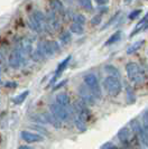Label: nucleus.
Instances as JSON below:
<instances>
[{
  "instance_id": "nucleus-1",
  "label": "nucleus",
  "mask_w": 148,
  "mask_h": 149,
  "mask_svg": "<svg viewBox=\"0 0 148 149\" xmlns=\"http://www.w3.org/2000/svg\"><path fill=\"white\" fill-rule=\"evenodd\" d=\"M126 72L128 75V79L133 84H141L145 81V72L137 63L129 62L126 65Z\"/></svg>"
},
{
  "instance_id": "nucleus-2",
  "label": "nucleus",
  "mask_w": 148,
  "mask_h": 149,
  "mask_svg": "<svg viewBox=\"0 0 148 149\" xmlns=\"http://www.w3.org/2000/svg\"><path fill=\"white\" fill-rule=\"evenodd\" d=\"M83 81H84V85L93 93V95L96 97V100L101 99L102 92H101V89H100V84H99L98 76L96 74H93V73L85 74L84 77H83Z\"/></svg>"
},
{
  "instance_id": "nucleus-3",
  "label": "nucleus",
  "mask_w": 148,
  "mask_h": 149,
  "mask_svg": "<svg viewBox=\"0 0 148 149\" xmlns=\"http://www.w3.org/2000/svg\"><path fill=\"white\" fill-rule=\"evenodd\" d=\"M103 88L107 91V93L111 97H117L122 91V84L120 80L117 77L107 76L103 80Z\"/></svg>"
},
{
  "instance_id": "nucleus-4",
  "label": "nucleus",
  "mask_w": 148,
  "mask_h": 149,
  "mask_svg": "<svg viewBox=\"0 0 148 149\" xmlns=\"http://www.w3.org/2000/svg\"><path fill=\"white\" fill-rule=\"evenodd\" d=\"M25 60V54L20 48V46H17L15 49H13L11 53L9 54V58H8V64L11 68H19L24 64Z\"/></svg>"
},
{
  "instance_id": "nucleus-5",
  "label": "nucleus",
  "mask_w": 148,
  "mask_h": 149,
  "mask_svg": "<svg viewBox=\"0 0 148 149\" xmlns=\"http://www.w3.org/2000/svg\"><path fill=\"white\" fill-rule=\"evenodd\" d=\"M50 112L52 113L55 118L61 121V122H64V121H67L70 119V112L67 111V109L63 108L59 105L57 103H51L50 104Z\"/></svg>"
},
{
  "instance_id": "nucleus-6",
  "label": "nucleus",
  "mask_w": 148,
  "mask_h": 149,
  "mask_svg": "<svg viewBox=\"0 0 148 149\" xmlns=\"http://www.w3.org/2000/svg\"><path fill=\"white\" fill-rule=\"evenodd\" d=\"M77 91H79V94H80V97H81V101L84 102L88 107L93 105L96 103V97L93 95V93H92L85 85L79 86V90H77Z\"/></svg>"
},
{
  "instance_id": "nucleus-7",
  "label": "nucleus",
  "mask_w": 148,
  "mask_h": 149,
  "mask_svg": "<svg viewBox=\"0 0 148 149\" xmlns=\"http://www.w3.org/2000/svg\"><path fill=\"white\" fill-rule=\"evenodd\" d=\"M46 22H47V30H55L59 28V22L57 14L51 9L46 15Z\"/></svg>"
},
{
  "instance_id": "nucleus-8",
  "label": "nucleus",
  "mask_w": 148,
  "mask_h": 149,
  "mask_svg": "<svg viewBox=\"0 0 148 149\" xmlns=\"http://www.w3.org/2000/svg\"><path fill=\"white\" fill-rule=\"evenodd\" d=\"M20 137L24 141L28 142V143H34V142H40L44 140V137L40 136L36 132H30V131H22Z\"/></svg>"
},
{
  "instance_id": "nucleus-9",
  "label": "nucleus",
  "mask_w": 148,
  "mask_h": 149,
  "mask_svg": "<svg viewBox=\"0 0 148 149\" xmlns=\"http://www.w3.org/2000/svg\"><path fill=\"white\" fill-rule=\"evenodd\" d=\"M71 58H72V56H71V55H68L66 58H64V60L59 63V66L56 67V72H55V74H54V76H53L52 81H51V84L57 81V79H59V76L62 75V73L65 71V68H66V66L68 65V63H70Z\"/></svg>"
},
{
  "instance_id": "nucleus-10",
  "label": "nucleus",
  "mask_w": 148,
  "mask_h": 149,
  "mask_svg": "<svg viewBox=\"0 0 148 149\" xmlns=\"http://www.w3.org/2000/svg\"><path fill=\"white\" fill-rule=\"evenodd\" d=\"M133 136V131L129 127H122L117 134V137L122 143H128L131 139Z\"/></svg>"
},
{
  "instance_id": "nucleus-11",
  "label": "nucleus",
  "mask_w": 148,
  "mask_h": 149,
  "mask_svg": "<svg viewBox=\"0 0 148 149\" xmlns=\"http://www.w3.org/2000/svg\"><path fill=\"white\" fill-rule=\"evenodd\" d=\"M56 103L65 109H70L71 108V99L70 95L65 93V92H61L56 95Z\"/></svg>"
},
{
  "instance_id": "nucleus-12",
  "label": "nucleus",
  "mask_w": 148,
  "mask_h": 149,
  "mask_svg": "<svg viewBox=\"0 0 148 149\" xmlns=\"http://www.w3.org/2000/svg\"><path fill=\"white\" fill-rule=\"evenodd\" d=\"M148 26V13L147 15L145 16L142 19H141L140 22H138L137 25H136V27H135V29L131 31V34H130V37H133L136 34H138V33H140L142 29H145L146 27Z\"/></svg>"
},
{
  "instance_id": "nucleus-13",
  "label": "nucleus",
  "mask_w": 148,
  "mask_h": 149,
  "mask_svg": "<svg viewBox=\"0 0 148 149\" xmlns=\"http://www.w3.org/2000/svg\"><path fill=\"white\" fill-rule=\"evenodd\" d=\"M44 116L48 125H51V126H53V127L56 128V129H59V128L62 127V122H61L57 118H55L51 112H50V113H44Z\"/></svg>"
},
{
  "instance_id": "nucleus-14",
  "label": "nucleus",
  "mask_w": 148,
  "mask_h": 149,
  "mask_svg": "<svg viewBox=\"0 0 148 149\" xmlns=\"http://www.w3.org/2000/svg\"><path fill=\"white\" fill-rule=\"evenodd\" d=\"M121 35H122V33L118 30V31H116L114 34H112L110 37L108 38L107 40H105V43H104V46H110L112 44H116L117 42L120 40V38H121Z\"/></svg>"
},
{
  "instance_id": "nucleus-15",
  "label": "nucleus",
  "mask_w": 148,
  "mask_h": 149,
  "mask_svg": "<svg viewBox=\"0 0 148 149\" xmlns=\"http://www.w3.org/2000/svg\"><path fill=\"white\" fill-rule=\"evenodd\" d=\"M144 43H145V40L141 39V40H138V42H136V43L131 44L128 48H127V54L130 55V54H133V53H136L137 51H139L141 47H142Z\"/></svg>"
},
{
  "instance_id": "nucleus-16",
  "label": "nucleus",
  "mask_w": 148,
  "mask_h": 149,
  "mask_svg": "<svg viewBox=\"0 0 148 149\" xmlns=\"http://www.w3.org/2000/svg\"><path fill=\"white\" fill-rule=\"evenodd\" d=\"M104 71L109 74V76L120 79V72H119V70L116 66H113V65H105L104 66Z\"/></svg>"
},
{
  "instance_id": "nucleus-17",
  "label": "nucleus",
  "mask_w": 148,
  "mask_h": 149,
  "mask_svg": "<svg viewBox=\"0 0 148 149\" xmlns=\"http://www.w3.org/2000/svg\"><path fill=\"white\" fill-rule=\"evenodd\" d=\"M28 24H29V27L34 30L35 33H43V31H44L43 27L35 20V18H34L31 15L29 16V22H28Z\"/></svg>"
},
{
  "instance_id": "nucleus-18",
  "label": "nucleus",
  "mask_w": 148,
  "mask_h": 149,
  "mask_svg": "<svg viewBox=\"0 0 148 149\" xmlns=\"http://www.w3.org/2000/svg\"><path fill=\"white\" fill-rule=\"evenodd\" d=\"M28 94H29V91H28V90H26V91L22 92L20 94H18V95H16V97H13V102L17 105L22 104V102L26 100V97H28Z\"/></svg>"
},
{
  "instance_id": "nucleus-19",
  "label": "nucleus",
  "mask_w": 148,
  "mask_h": 149,
  "mask_svg": "<svg viewBox=\"0 0 148 149\" xmlns=\"http://www.w3.org/2000/svg\"><path fill=\"white\" fill-rule=\"evenodd\" d=\"M70 33L76 34V35H82V34L84 33V26H83V25H80V24L73 22V24L70 26Z\"/></svg>"
},
{
  "instance_id": "nucleus-20",
  "label": "nucleus",
  "mask_w": 148,
  "mask_h": 149,
  "mask_svg": "<svg viewBox=\"0 0 148 149\" xmlns=\"http://www.w3.org/2000/svg\"><path fill=\"white\" fill-rule=\"evenodd\" d=\"M126 92H127V101H128V103H129V104L135 103V101H136V97H135L133 90L131 89L129 85H127L126 86Z\"/></svg>"
},
{
  "instance_id": "nucleus-21",
  "label": "nucleus",
  "mask_w": 148,
  "mask_h": 149,
  "mask_svg": "<svg viewBox=\"0 0 148 149\" xmlns=\"http://www.w3.org/2000/svg\"><path fill=\"white\" fill-rule=\"evenodd\" d=\"M30 119L33 120V121H35L36 123L47 125V121H46V119H45L44 113H42V114H33V116L30 117Z\"/></svg>"
},
{
  "instance_id": "nucleus-22",
  "label": "nucleus",
  "mask_w": 148,
  "mask_h": 149,
  "mask_svg": "<svg viewBox=\"0 0 148 149\" xmlns=\"http://www.w3.org/2000/svg\"><path fill=\"white\" fill-rule=\"evenodd\" d=\"M71 39H72V35H71L70 31H64V33L61 34V36H59V42L63 45L68 44V43L71 42Z\"/></svg>"
},
{
  "instance_id": "nucleus-23",
  "label": "nucleus",
  "mask_w": 148,
  "mask_h": 149,
  "mask_svg": "<svg viewBox=\"0 0 148 149\" xmlns=\"http://www.w3.org/2000/svg\"><path fill=\"white\" fill-rule=\"evenodd\" d=\"M141 127L148 136V109L145 110L142 113V125H141Z\"/></svg>"
},
{
  "instance_id": "nucleus-24",
  "label": "nucleus",
  "mask_w": 148,
  "mask_h": 149,
  "mask_svg": "<svg viewBox=\"0 0 148 149\" xmlns=\"http://www.w3.org/2000/svg\"><path fill=\"white\" fill-rule=\"evenodd\" d=\"M79 5L82 6V7L84 8L85 10H88V11H91L93 7H92V1H89V0H81V1H79Z\"/></svg>"
},
{
  "instance_id": "nucleus-25",
  "label": "nucleus",
  "mask_w": 148,
  "mask_h": 149,
  "mask_svg": "<svg viewBox=\"0 0 148 149\" xmlns=\"http://www.w3.org/2000/svg\"><path fill=\"white\" fill-rule=\"evenodd\" d=\"M52 6H53L52 9L55 11V13H57V11H59V14L63 13V3H62L61 1H53Z\"/></svg>"
},
{
  "instance_id": "nucleus-26",
  "label": "nucleus",
  "mask_w": 148,
  "mask_h": 149,
  "mask_svg": "<svg viewBox=\"0 0 148 149\" xmlns=\"http://www.w3.org/2000/svg\"><path fill=\"white\" fill-rule=\"evenodd\" d=\"M72 18H73V22H75V24H80V25H84V22L87 20L84 16L79 15V14H77V15H74Z\"/></svg>"
},
{
  "instance_id": "nucleus-27",
  "label": "nucleus",
  "mask_w": 148,
  "mask_h": 149,
  "mask_svg": "<svg viewBox=\"0 0 148 149\" xmlns=\"http://www.w3.org/2000/svg\"><path fill=\"white\" fill-rule=\"evenodd\" d=\"M102 20V16L101 15H96L92 19H91V25L92 26H98V25H100V22Z\"/></svg>"
},
{
  "instance_id": "nucleus-28",
  "label": "nucleus",
  "mask_w": 148,
  "mask_h": 149,
  "mask_svg": "<svg viewBox=\"0 0 148 149\" xmlns=\"http://www.w3.org/2000/svg\"><path fill=\"white\" fill-rule=\"evenodd\" d=\"M141 14V10L140 9H135V10H133L129 15H128V18L130 19V20H133V19H136L137 17H139V15Z\"/></svg>"
},
{
  "instance_id": "nucleus-29",
  "label": "nucleus",
  "mask_w": 148,
  "mask_h": 149,
  "mask_svg": "<svg viewBox=\"0 0 148 149\" xmlns=\"http://www.w3.org/2000/svg\"><path fill=\"white\" fill-rule=\"evenodd\" d=\"M120 14H121V13H120V11H118V13H117L116 15L112 16V18H111L110 20H109V22H107V24H105V25L103 26V27H102V29H105V28H108V27H109V26H110L111 24L114 22V20H117V19L119 18V15H120Z\"/></svg>"
},
{
  "instance_id": "nucleus-30",
  "label": "nucleus",
  "mask_w": 148,
  "mask_h": 149,
  "mask_svg": "<svg viewBox=\"0 0 148 149\" xmlns=\"http://www.w3.org/2000/svg\"><path fill=\"white\" fill-rule=\"evenodd\" d=\"M116 147H117V146H114L112 142L108 141V142H105V143H103V145L101 146V148H100V149H114Z\"/></svg>"
},
{
  "instance_id": "nucleus-31",
  "label": "nucleus",
  "mask_w": 148,
  "mask_h": 149,
  "mask_svg": "<svg viewBox=\"0 0 148 149\" xmlns=\"http://www.w3.org/2000/svg\"><path fill=\"white\" fill-rule=\"evenodd\" d=\"M33 129H35V130H39V131H42V132H45V134H47V130H45L43 127H39V126H31Z\"/></svg>"
},
{
  "instance_id": "nucleus-32",
  "label": "nucleus",
  "mask_w": 148,
  "mask_h": 149,
  "mask_svg": "<svg viewBox=\"0 0 148 149\" xmlns=\"http://www.w3.org/2000/svg\"><path fill=\"white\" fill-rule=\"evenodd\" d=\"M7 88H11V89H15L16 86H17V83L16 82H7L5 84Z\"/></svg>"
},
{
  "instance_id": "nucleus-33",
  "label": "nucleus",
  "mask_w": 148,
  "mask_h": 149,
  "mask_svg": "<svg viewBox=\"0 0 148 149\" xmlns=\"http://www.w3.org/2000/svg\"><path fill=\"white\" fill-rule=\"evenodd\" d=\"M96 3L98 5V6H104V7H105V6L108 5V1H105V0H104V1H102V0H98V1H96Z\"/></svg>"
},
{
  "instance_id": "nucleus-34",
  "label": "nucleus",
  "mask_w": 148,
  "mask_h": 149,
  "mask_svg": "<svg viewBox=\"0 0 148 149\" xmlns=\"http://www.w3.org/2000/svg\"><path fill=\"white\" fill-rule=\"evenodd\" d=\"M66 82H67V80H64L63 82H59V84H57V85H55V86H54V89H53V90H57V89H59L61 86H63L64 84H66Z\"/></svg>"
},
{
  "instance_id": "nucleus-35",
  "label": "nucleus",
  "mask_w": 148,
  "mask_h": 149,
  "mask_svg": "<svg viewBox=\"0 0 148 149\" xmlns=\"http://www.w3.org/2000/svg\"><path fill=\"white\" fill-rule=\"evenodd\" d=\"M18 149H34V148H31L29 146H26V145H22V146L18 147Z\"/></svg>"
},
{
  "instance_id": "nucleus-36",
  "label": "nucleus",
  "mask_w": 148,
  "mask_h": 149,
  "mask_svg": "<svg viewBox=\"0 0 148 149\" xmlns=\"http://www.w3.org/2000/svg\"><path fill=\"white\" fill-rule=\"evenodd\" d=\"M0 73H1V68H0Z\"/></svg>"
},
{
  "instance_id": "nucleus-37",
  "label": "nucleus",
  "mask_w": 148,
  "mask_h": 149,
  "mask_svg": "<svg viewBox=\"0 0 148 149\" xmlns=\"http://www.w3.org/2000/svg\"><path fill=\"white\" fill-rule=\"evenodd\" d=\"M0 84H1V80H0Z\"/></svg>"
}]
</instances>
